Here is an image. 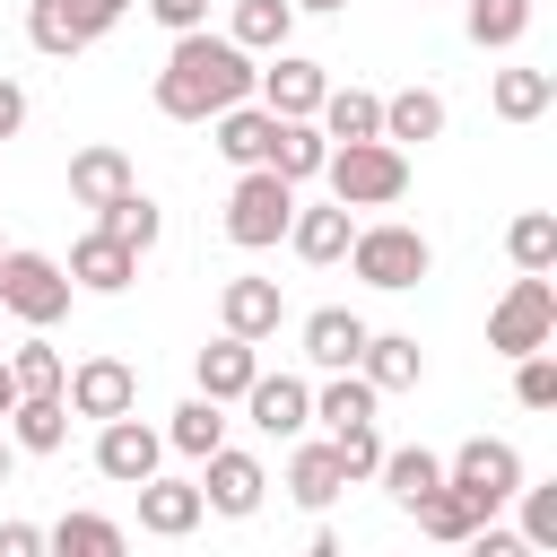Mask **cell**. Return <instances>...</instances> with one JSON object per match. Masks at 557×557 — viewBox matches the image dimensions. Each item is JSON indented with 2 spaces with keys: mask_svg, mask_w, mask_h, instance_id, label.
Wrapping results in <instances>:
<instances>
[{
  "mask_svg": "<svg viewBox=\"0 0 557 557\" xmlns=\"http://www.w3.org/2000/svg\"><path fill=\"white\" fill-rule=\"evenodd\" d=\"M9 400H17V383H9V357H0V418H9Z\"/></svg>",
  "mask_w": 557,
  "mask_h": 557,
  "instance_id": "obj_47",
  "label": "cell"
},
{
  "mask_svg": "<svg viewBox=\"0 0 557 557\" xmlns=\"http://www.w3.org/2000/svg\"><path fill=\"white\" fill-rule=\"evenodd\" d=\"M322 157H331V139H322V122L313 113H296V122H270V174H287V183H313L322 174Z\"/></svg>",
  "mask_w": 557,
  "mask_h": 557,
  "instance_id": "obj_21",
  "label": "cell"
},
{
  "mask_svg": "<svg viewBox=\"0 0 557 557\" xmlns=\"http://www.w3.org/2000/svg\"><path fill=\"white\" fill-rule=\"evenodd\" d=\"M70 17H78V26H87V44H96V35H113V26L131 17V0H70Z\"/></svg>",
  "mask_w": 557,
  "mask_h": 557,
  "instance_id": "obj_42",
  "label": "cell"
},
{
  "mask_svg": "<svg viewBox=\"0 0 557 557\" xmlns=\"http://www.w3.org/2000/svg\"><path fill=\"white\" fill-rule=\"evenodd\" d=\"M487 104H496V122H540L557 104V70H496Z\"/></svg>",
  "mask_w": 557,
  "mask_h": 557,
  "instance_id": "obj_28",
  "label": "cell"
},
{
  "mask_svg": "<svg viewBox=\"0 0 557 557\" xmlns=\"http://www.w3.org/2000/svg\"><path fill=\"white\" fill-rule=\"evenodd\" d=\"M409 513H418V531H426V540H453V548H461V540H470V531L487 522V513H479V505H470V496H461L453 479H435V487H426V496H418Z\"/></svg>",
  "mask_w": 557,
  "mask_h": 557,
  "instance_id": "obj_30",
  "label": "cell"
},
{
  "mask_svg": "<svg viewBox=\"0 0 557 557\" xmlns=\"http://www.w3.org/2000/svg\"><path fill=\"white\" fill-rule=\"evenodd\" d=\"M287 218H296V183L270 174V165H235V191H226V235L244 252H270L287 244Z\"/></svg>",
  "mask_w": 557,
  "mask_h": 557,
  "instance_id": "obj_4",
  "label": "cell"
},
{
  "mask_svg": "<svg viewBox=\"0 0 557 557\" xmlns=\"http://www.w3.org/2000/svg\"><path fill=\"white\" fill-rule=\"evenodd\" d=\"M505 252H513V270H557V218L548 209H522L505 226Z\"/></svg>",
  "mask_w": 557,
  "mask_h": 557,
  "instance_id": "obj_37",
  "label": "cell"
},
{
  "mask_svg": "<svg viewBox=\"0 0 557 557\" xmlns=\"http://www.w3.org/2000/svg\"><path fill=\"white\" fill-rule=\"evenodd\" d=\"M226 444V400H209V392H191L174 418H165V453H183V461H200V453H218Z\"/></svg>",
  "mask_w": 557,
  "mask_h": 557,
  "instance_id": "obj_27",
  "label": "cell"
},
{
  "mask_svg": "<svg viewBox=\"0 0 557 557\" xmlns=\"http://www.w3.org/2000/svg\"><path fill=\"white\" fill-rule=\"evenodd\" d=\"M70 270L52 261V252H0V313L9 322H26V331H52L61 313H70Z\"/></svg>",
  "mask_w": 557,
  "mask_h": 557,
  "instance_id": "obj_6",
  "label": "cell"
},
{
  "mask_svg": "<svg viewBox=\"0 0 557 557\" xmlns=\"http://www.w3.org/2000/svg\"><path fill=\"white\" fill-rule=\"evenodd\" d=\"M0 426H9L17 453H61V444H70V400H61V392H17Z\"/></svg>",
  "mask_w": 557,
  "mask_h": 557,
  "instance_id": "obj_16",
  "label": "cell"
},
{
  "mask_svg": "<svg viewBox=\"0 0 557 557\" xmlns=\"http://www.w3.org/2000/svg\"><path fill=\"white\" fill-rule=\"evenodd\" d=\"M96 226H104V235H122L131 252H148V244L165 235V218H157V200H148L139 183H131V191H113V200L96 209Z\"/></svg>",
  "mask_w": 557,
  "mask_h": 557,
  "instance_id": "obj_34",
  "label": "cell"
},
{
  "mask_svg": "<svg viewBox=\"0 0 557 557\" xmlns=\"http://www.w3.org/2000/svg\"><path fill=\"white\" fill-rule=\"evenodd\" d=\"M374 400H383V392H374V383H366L357 366H339V374H331V383L313 392V418H322V426L339 435V426H366V418H374Z\"/></svg>",
  "mask_w": 557,
  "mask_h": 557,
  "instance_id": "obj_32",
  "label": "cell"
},
{
  "mask_svg": "<svg viewBox=\"0 0 557 557\" xmlns=\"http://www.w3.org/2000/svg\"><path fill=\"white\" fill-rule=\"evenodd\" d=\"M70 287H87V296H122L131 278H139V252L122 244V235H104V226H87L78 244H70Z\"/></svg>",
  "mask_w": 557,
  "mask_h": 557,
  "instance_id": "obj_12",
  "label": "cell"
},
{
  "mask_svg": "<svg viewBox=\"0 0 557 557\" xmlns=\"http://www.w3.org/2000/svg\"><path fill=\"white\" fill-rule=\"evenodd\" d=\"M61 400H70V418H122V409H139V374L122 357H87V366H70Z\"/></svg>",
  "mask_w": 557,
  "mask_h": 557,
  "instance_id": "obj_11",
  "label": "cell"
},
{
  "mask_svg": "<svg viewBox=\"0 0 557 557\" xmlns=\"http://www.w3.org/2000/svg\"><path fill=\"white\" fill-rule=\"evenodd\" d=\"M148 17L165 35H191V26H209V0H148Z\"/></svg>",
  "mask_w": 557,
  "mask_h": 557,
  "instance_id": "obj_41",
  "label": "cell"
},
{
  "mask_svg": "<svg viewBox=\"0 0 557 557\" xmlns=\"http://www.w3.org/2000/svg\"><path fill=\"white\" fill-rule=\"evenodd\" d=\"M557 339V278L548 270H522L505 296H496V313H487V348L496 357H531V348H548Z\"/></svg>",
  "mask_w": 557,
  "mask_h": 557,
  "instance_id": "obj_5",
  "label": "cell"
},
{
  "mask_svg": "<svg viewBox=\"0 0 557 557\" xmlns=\"http://www.w3.org/2000/svg\"><path fill=\"white\" fill-rule=\"evenodd\" d=\"M9 470H17V444H9V426H0V487H9Z\"/></svg>",
  "mask_w": 557,
  "mask_h": 557,
  "instance_id": "obj_46",
  "label": "cell"
},
{
  "mask_svg": "<svg viewBox=\"0 0 557 557\" xmlns=\"http://www.w3.org/2000/svg\"><path fill=\"white\" fill-rule=\"evenodd\" d=\"M357 348H366V313H348V305L305 313V366L339 374V366H357Z\"/></svg>",
  "mask_w": 557,
  "mask_h": 557,
  "instance_id": "obj_17",
  "label": "cell"
},
{
  "mask_svg": "<svg viewBox=\"0 0 557 557\" xmlns=\"http://www.w3.org/2000/svg\"><path fill=\"white\" fill-rule=\"evenodd\" d=\"M331 453H339L348 487H366V479H374V461H383V435H374V418H366V426H339V435H331Z\"/></svg>",
  "mask_w": 557,
  "mask_h": 557,
  "instance_id": "obj_40",
  "label": "cell"
},
{
  "mask_svg": "<svg viewBox=\"0 0 557 557\" xmlns=\"http://www.w3.org/2000/svg\"><path fill=\"white\" fill-rule=\"evenodd\" d=\"M278 322H287L278 278H226V287H218V331H235V339H270Z\"/></svg>",
  "mask_w": 557,
  "mask_h": 557,
  "instance_id": "obj_15",
  "label": "cell"
},
{
  "mask_svg": "<svg viewBox=\"0 0 557 557\" xmlns=\"http://www.w3.org/2000/svg\"><path fill=\"white\" fill-rule=\"evenodd\" d=\"M0 252H9V244H0Z\"/></svg>",
  "mask_w": 557,
  "mask_h": 557,
  "instance_id": "obj_48",
  "label": "cell"
},
{
  "mask_svg": "<svg viewBox=\"0 0 557 557\" xmlns=\"http://www.w3.org/2000/svg\"><path fill=\"white\" fill-rule=\"evenodd\" d=\"M9 383H17V392H61V383H70V366H61V348L35 331V339H17V348H9Z\"/></svg>",
  "mask_w": 557,
  "mask_h": 557,
  "instance_id": "obj_38",
  "label": "cell"
},
{
  "mask_svg": "<svg viewBox=\"0 0 557 557\" xmlns=\"http://www.w3.org/2000/svg\"><path fill=\"white\" fill-rule=\"evenodd\" d=\"M244 96H252V52L235 35H209V26L174 35V52L157 70V113L165 122H209V113H226Z\"/></svg>",
  "mask_w": 557,
  "mask_h": 557,
  "instance_id": "obj_1",
  "label": "cell"
},
{
  "mask_svg": "<svg viewBox=\"0 0 557 557\" xmlns=\"http://www.w3.org/2000/svg\"><path fill=\"white\" fill-rule=\"evenodd\" d=\"M313 122H322V139H383V96H366V87H322Z\"/></svg>",
  "mask_w": 557,
  "mask_h": 557,
  "instance_id": "obj_24",
  "label": "cell"
},
{
  "mask_svg": "<svg viewBox=\"0 0 557 557\" xmlns=\"http://www.w3.org/2000/svg\"><path fill=\"white\" fill-rule=\"evenodd\" d=\"M244 418L261 435H305L313 426V383L305 374H252L244 383Z\"/></svg>",
  "mask_w": 557,
  "mask_h": 557,
  "instance_id": "obj_13",
  "label": "cell"
},
{
  "mask_svg": "<svg viewBox=\"0 0 557 557\" xmlns=\"http://www.w3.org/2000/svg\"><path fill=\"white\" fill-rule=\"evenodd\" d=\"M44 548H61V557H122V548H131V531H122V522H104V513H61V522L44 531Z\"/></svg>",
  "mask_w": 557,
  "mask_h": 557,
  "instance_id": "obj_33",
  "label": "cell"
},
{
  "mask_svg": "<svg viewBox=\"0 0 557 557\" xmlns=\"http://www.w3.org/2000/svg\"><path fill=\"white\" fill-rule=\"evenodd\" d=\"M296 17H331V9H348V0H287Z\"/></svg>",
  "mask_w": 557,
  "mask_h": 557,
  "instance_id": "obj_45",
  "label": "cell"
},
{
  "mask_svg": "<svg viewBox=\"0 0 557 557\" xmlns=\"http://www.w3.org/2000/svg\"><path fill=\"white\" fill-rule=\"evenodd\" d=\"M270 122H278V113H261V104L244 96V104L209 113V139H218V157H226V165H261V157H270Z\"/></svg>",
  "mask_w": 557,
  "mask_h": 557,
  "instance_id": "obj_22",
  "label": "cell"
},
{
  "mask_svg": "<svg viewBox=\"0 0 557 557\" xmlns=\"http://www.w3.org/2000/svg\"><path fill=\"white\" fill-rule=\"evenodd\" d=\"M322 87H331V70L322 61H305V52H270L261 70H252V96H261V113H278V122H296V113H313L322 104Z\"/></svg>",
  "mask_w": 557,
  "mask_h": 557,
  "instance_id": "obj_10",
  "label": "cell"
},
{
  "mask_svg": "<svg viewBox=\"0 0 557 557\" xmlns=\"http://www.w3.org/2000/svg\"><path fill=\"white\" fill-rule=\"evenodd\" d=\"M26 44L52 52V61H78L87 52V26L70 17V0H26Z\"/></svg>",
  "mask_w": 557,
  "mask_h": 557,
  "instance_id": "obj_35",
  "label": "cell"
},
{
  "mask_svg": "<svg viewBox=\"0 0 557 557\" xmlns=\"http://www.w3.org/2000/svg\"><path fill=\"white\" fill-rule=\"evenodd\" d=\"M513 400H522V409H557V357H548V348L513 357Z\"/></svg>",
  "mask_w": 557,
  "mask_h": 557,
  "instance_id": "obj_39",
  "label": "cell"
},
{
  "mask_svg": "<svg viewBox=\"0 0 557 557\" xmlns=\"http://www.w3.org/2000/svg\"><path fill=\"white\" fill-rule=\"evenodd\" d=\"M17 122H26V87L0 78V139H17Z\"/></svg>",
  "mask_w": 557,
  "mask_h": 557,
  "instance_id": "obj_44",
  "label": "cell"
},
{
  "mask_svg": "<svg viewBox=\"0 0 557 557\" xmlns=\"http://www.w3.org/2000/svg\"><path fill=\"white\" fill-rule=\"evenodd\" d=\"M357 374H366L374 392H418L426 357H418V339H409V331H366V348H357Z\"/></svg>",
  "mask_w": 557,
  "mask_h": 557,
  "instance_id": "obj_18",
  "label": "cell"
},
{
  "mask_svg": "<svg viewBox=\"0 0 557 557\" xmlns=\"http://www.w3.org/2000/svg\"><path fill=\"white\" fill-rule=\"evenodd\" d=\"M191 374H200V392H209V400H244V383L261 374V339L218 331V339L200 348V366H191Z\"/></svg>",
  "mask_w": 557,
  "mask_h": 557,
  "instance_id": "obj_19",
  "label": "cell"
},
{
  "mask_svg": "<svg viewBox=\"0 0 557 557\" xmlns=\"http://www.w3.org/2000/svg\"><path fill=\"white\" fill-rule=\"evenodd\" d=\"M200 479H165V470H148L139 479V531L148 540H183V531H200Z\"/></svg>",
  "mask_w": 557,
  "mask_h": 557,
  "instance_id": "obj_14",
  "label": "cell"
},
{
  "mask_svg": "<svg viewBox=\"0 0 557 557\" xmlns=\"http://www.w3.org/2000/svg\"><path fill=\"white\" fill-rule=\"evenodd\" d=\"M374 479H383V496L409 513L435 479H444V453H426V444H383V461H374Z\"/></svg>",
  "mask_w": 557,
  "mask_h": 557,
  "instance_id": "obj_23",
  "label": "cell"
},
{
  "mask_svg": "<svg viewBox=\"0 0 557 557\" xmlns=\"http://www.w3.org/2000/svg\"><path fill=\"white\" fill-rule=\"evenodd\" d=\"M287 496H296L305 513H322V505H339V496H348V470H339L331 435H322V444H296V453H287Z\"/></svg>",
  "mask_w": 557,
  "mask_h": 557,
  "instance_id": "obj_20",
  "label": "cell"
},
{
  "mask_svg": "<svg viewBox=\"0 0 557 557\" xmlns=\"http://www.w3.org/2000/svg\"><path fill=\"white\" fill-rule=\"evenodd\" d=\"M383 139H392V148H409V139H444V96H435V87H400V96H383Z\"/></svg>",
  "mask_w": 557,
  "mask_h": 557,
  "instance_id": "obj_29",
  "label": "cell"
},
{
  "mask_svg": "<svg viewBox=\"0 0 557 557\" xmlns=\"http://www.w3.org/2000/svg\"><path fill=\"white\" fill-rule=\"evenodd\" d=\"M113 191H131V157H122V148H104V139H96V148H78V157H70V200H78V209H104Z\"/></svg>",
  "mask_w": 557,
  "mask_h": 557,
  "instance_id": "obj_25",
  "label": "cell"
},
{
  "mask_svg": "<svg viewBox=\"0 0 557 557\" xmlns=\"http://www.w3.org/2000/svg\"><path fill=\"white\" fill-rule=\"evenodd\" d=\"M461 26L479 52H513L531 35V0H461Z\"/></svg>",
  "mask_w": 557,
  "mask_h": 557,
  "instance_id": "obj_31",
  "label": "cell"
},
{
  "mask_svg": "<svg viewBox=\"0 0 557 557\" xmlns=\"http://www.w3.org/2000/svg\"><path fill=\"white\" fill-rule=\"evenodd\" d=\"M261 496H270V470H261L252 453H235V444L200 453V505H209V513L244 522V513H261Z\"/></svg>",
  "mask_w": 557,
  "mask_h": 557,
  "instance_id": "obj_9",
  "label": "cell"
},
{
  "mask_svg": "<svg viewBox=\"0 0 557 557\" xmlns=\"http://www.w3.org/2000/svg\"><path fill=\"white\" fill-rule=\"evenodd\" d=\"M348 235H357V218H348L339 200H331V209H296V218H287V244H296V261H313V270H322V261H339V252H348Z\"/></svg>",
  "mask_w": 557,
  "mask_h": 557,
  "instance_id": "obj_26",
  "label": "cell"
},
{
  "mask_svg": "<svg viewBox=\"0 0 557 557\" xmlns=\"http://www.w3.org/2000/svg\"><path fill=\"white\" fill-rule=\"evenodd\" d=\"M226 35H235L244 52H278V44L296 35V9H287V0H235Z\"/></svg>",
  "mask_w": 557,
  "mask_h": 557,
  "instance_id": "obj_36",
  "label": "cell"
},
{
  "mask_svg": "<svg viewBox=\"0 0 557 557\" xmlns=\"http://www.w3.org/2000/svg\"><path fill=\"white\" fill-rule=\"evenodd\" d=\"M322 183H331L339 209H392L409 191V148H392V139H331Z\"/></svg>",
  "mask_w": 557,
  "mask_h": 557,
  "instance_id": "obj_2",
  "label": "cell"
},
{
  "mask_svg": "<svg viewBox=\"0 0 557 557\" xmlns=\"http://www.w3.org/2000/svg\"><path fill=\"white\" fill-rule=\"evenodd\" d=\"M366 287H383V296H409L426 270H435V244L418 235V226H400V218H374V226H357L348 235V252H339Z\"/></svg>",
  "mask_w": 557,
  "mask_h": 557,
  "instance_id": "obj_3",
  "label": "cell"
},
{
  "mask_svg": "<svg viewBox=\"0 0 557 557\" xmlns=\"http://www.w3.org/2000/svg\"><path fill=\"white\" fill-rule=\"evenodd\" d=\"M148 470H165V435H157L139 409H122V418H96V479H113V487H139Z\"/></svg>",
  "mask_w": 557,
  "mask_h": 557,
  "instance_id": "obj_8",
  "label": "cell"
},
{
  "mask_svg": "<svg viewBox=\"0 0 557 557\" xmlns=\"http://www.w3.org/2000/svg\"><path fill=\"white\" fill-rule=\"evenodd\" d=\"M444 479H453L479 513H505V505H513V487H522V453H513L505 435H470V444L444 461Z\"/></svg>",
  "mask_w": 557,
  "mask_h": 557,
  "instance_id": "obj_7",
  "label": "cell"
},
{
  "mask_svg": "<svg viewBox=\"0 0 557 557\" xmlns=\"http://www.w3.org/2000/svg\"><path fill=\"white\" fill-rule=\"evenodd\" d=\"M35 548H44L35 522H0V557H35Z\"/></svg>",
  "mask_w": 557,
  "mask_h": 557,
  "instance_id": "obj_43",
  "label": "cell"
}]
</instances>
